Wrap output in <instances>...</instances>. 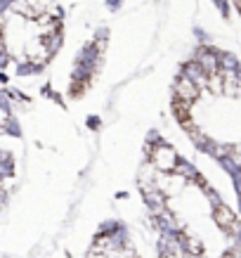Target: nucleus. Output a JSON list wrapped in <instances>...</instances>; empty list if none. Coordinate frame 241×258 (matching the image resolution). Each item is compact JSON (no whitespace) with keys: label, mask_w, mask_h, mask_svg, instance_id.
<instances>
[{"label":"nucleus","mask_w":241,"mask_h":258,"mask_svg":"<svg viewBox=\"0 0 241 258\" xmlns=\"http://www.w3.org/2000/svg\"><path fill=\"white\" fill-rule=\"evenodd\" d=\"M151 164L161 173H173L180 164L178 152L173 147H168V145H154L151 147Z\"/></svg>","instance_id":"nucleus-1"},{"label":"nucleus","mask_w":241,"mask_h":258,"mask_svg":"<svg viewBox=\"0 0 241 258\" xmlns=\"http://www.w3.org/2000/svg\"><path fill=\"white\" fill-rule=\"evenodd\" d=\"M196 97H199V83H194L192 79H178V83H175V100L192 104Z\"/></svg>","instance_id":"nucleus-2"}]
</instances>
